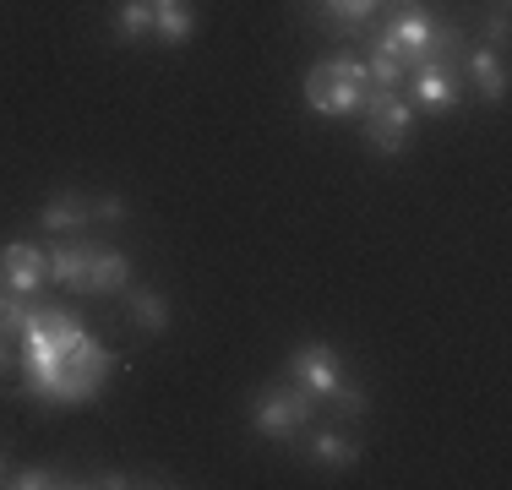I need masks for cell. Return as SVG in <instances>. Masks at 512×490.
Returning a JSON list of instances; mask_svg holds the SVG:
<instances>
[{"instance_id":"2","label":"cell","mask_w":512,"mask_h":490,"mask_svg":"<svg viewBox=\"0 0 512 490\" xmlns=\"http://www.w3.org/2000/svg\"><path fill=\"white\" fill-rule=\"evenodd\" d=\"M365 88H371V77H365L360 60L333 55V60H322V66H311V77H306V104L316 109V115H333V120H338V115H355Z\"/></svg>"},{"instance_id":"13","label":"cell","mask_w":512,"mask_h":490,"mask_svg":"<svg viewBox=\"0 0 512 490\" xmlns=\"http://www.w3.org/2000/svg\"><path fill=\"white\" fill-rule=\"evenodd\" d=\"M131 316H137V327H148V333H164L169 327V311H164V300H158L153 289L131 294Z\"/></svg>"},{"instance_id":"19","label":"cell","mask_w":512,"mask_h":490,"mask_svg":"<svg viewBox=\"0 0 512 490\" xmlns=\"http://www.w3.org/2000/svg\"><path fill=\"white\" fill-rule=\"evenodd\" d=\"M148 6H175V0H148Z\"/></svg>"},{"instance_id":"17","label":"cell","mask_w":512,"mask_h":490,"mask_svg":"<svg viewBox=\"0 0 512 490\" xmlns=\"http://www.w3.org/2000/svg\"><path fill=\"white\" fill-rule=\"evenodd\" d=\"M11 485H17V490H50V485H60V474H50V469H22Z\"/></svg>"},{"instance_id":"8","label":"cell","mask_w":512,"mask_h":490,"mask_svg":"<svg viewBox=\"0 0 512 490\" xmlns=\"http://www.w3.org/2000/svg\"><path fill=\"white\" fill-rule=\"evenodd\" d=\"M44 273L60 289H88V245H55V251H44Z\"/></svg>"},{"instance_id":"6","label":"cell","mask_w":512,"mask_h":490,"mask_svg":"<svg viewBox=\"0 0 512 490\" xmlns=\"http://www.w3.org/2000/svg\"><path fill=\"white\" fill-rule=\"evenodd\" d=\"M44 278H50V273H44V251H39V245H22L17 240V245H6V251H0V284H6L11 294H22V300H28Z\"/></svg>"},{"instance_id":"11","label":"cell","mask_w":512,"mask_h":490,"mask_svg":"<svg viewBox=\"0 0 512 490\" xmlns=\"http://www.w3.org/2000/svg\"><path fill=\"white\" fill-rule=\"evenodd\" d=\"M311 458L327 463V469H349V463L360 458V447L344 431H322V436H311Z\"/></svg>"},{"instance_id":"9","label":"cell","mask_w":512,"mask_h":490,"mask_svg":"<svg viewBox=\"0 0 512 490\" xmlns=\"http://www.w3.org/2000/svg\"><path fill=\"white\" fill-rule=\"evenodd\" d=\"M131 278V262L120 251H88V289L93 294H120Z\"/></svg>"},{"instance_id":"14","label":"cell","mask_w":512,"mask_h":490,"mask_svg":"<svg viewBox=\"0 0 512 490\" xmlns=\"http://www.w3.org/2000/svg\"><path fill=\"white\" fill-rule=\"evenodd\" d=\"M115 33L120 39H142V33H153V6L148 0H126L115 17Z\"/></svg>"},{"instance_id":"4","label":"cell","mask_w":512,"mask_h":490,"mask_svg":"<svg viewBox=\"0 0 512 490\" xmlns=\"http://www.w3.org/2000/svg\"><path fill=\"white\" fill-rule=\"evenodd\" d=\"M360 109H365V137H371L376 153H404L409 147V98H398L393 88H365Z\"/></svg>"},{"instance_id":"12","label":"cell","mask_w":512,"mask_h":490,"mask_svg":"<svg viewBox=\"0 0 512 490\" xmlns=\"http://www.w3.org/2000/svg\"><path fill=\"white\" fill-rule=\"evenodd\" d=\"M191 28H197V22H191V11L180 6V0H175V6H153V33L164 44H186Z\"/></svg>"},{"instance_id":"18","label":"cell","mask_w":512,"mask_h":490,"mask_svg":"<svg viewBox=\"0 0 512 490\" xmlns=\"http://www.w3.org/2000/svg\"><path fill=\"white\" fill-rule=\"evenodd\" d=\"M491 44H496V49L507 44V17H491Z\"/></svg>"},{"instance_id":"16","label":"cell","mask_w":512,"mask_h":490,"mask_svg":"<svg viewBox=\"0 0 512 490\" xmlns=\"http://www.w3.org/2000/svg\"><path fill=\"white\" fill-rule=\"evenodd\" d=\"M77 207H82L77 196H55V202L39 213V218H44V229H66V224H77Z\"/></svg>"},{"instance_id":"15","label":"cell","mask_w":512,"mask_h":490,"mask_svg":"<svg viewBox=\"0 0 512 490\" xmlns=\"http://www.w3.org/2000/svg\"><path fill=\"white\" fill-rule=\"evenodd\" d=\"M376 6H382V0H327V17H333V22H349V28H355V22H365Z\"/></svg>"},{"instance_id":"10","label":"cell","mask_w":512,"mask_h":490,"mask_svg":"<svg viewBox=\"0 0 512 490\" xmlns=\"http://www.w3.org/2000/svg\"><path fill=\"white\" fill-rule=\"evenodd\" d=\"M469 77L480 82V93H485V98H502V93H507L502 49H474V55H469Z\"/></svg>"},{"instance_id":"5","label":"cell","mask_w":512,"mask_h":490,"mask_svg":"<svg viewBox=\"0 0 512 490\" xmlns=\"http://www.w3.org/2000/svg\"><path fill=\"white\" fill-rule=\"evenodd\" d=\"M316 414V398L306 387H278V392H267L262 403H256V431L262 436H278V441H289L295 431H306V420Z\"/></svg>"},{"instance_id":"20","label":"cell","mask_w":512,"mask_h":490,"mask_svg":"<svg viewBox=\"0 0 512 490\" xmlns=\"http://www.w3.org/2000/svg\"><path fill=\"white\" fill-rule=\"evenodd\" d=\"M0 365H6V343H0Z\"/></svg>"},{"instance_id":"3","label":"cell","mask_w":512,"mask_h":490,"mask_svg":"<svg viewBox=\"0 0 512 490\" xmlns=\"http://www.w3.org/2000/svg\"><path fill=\"white\" fill-rule=\"evenodd\" d=\"M295 376L311 398H333L338 409L365 414V392L344 382V365H338V354L327 349V343H306V349L295 354Z\"/></svg>"},{"instance_id":"1","label":"cell","mask_w":512,"mask_h":490,"mask_svg":"<svg viewBox=\"0 0 512 490\" xmlns=\"http://www.w3.org/2000/svg\"><path fill=\"white\" fill-rule=\"evenodd\" d=\"M376 49H387L404 71H420V66H431V60H453L458 55V33L453 28H436L420 6H404Z\"/></svg>"},{"instance_id":"21","label":"cell","mask_w":512,"mask_h":490,"mask_svg":"<svg viewBox=\"0 0 512 490\" xmlns=\"http://www.w3.org/2000/svg\"><path fill=\"white\" fill-rule=\"evenodd\" d=\"M0 474H6V458H0Z\"/></svg>"},{"instance_id":"7","label":"cell","mask_w":512,"mask_h":490,"mask_svg":"<svg viewBox=\"0 0 512 490\" xmlns=\"http://www.w3.org/2000/svg\"><path fill=\"white\" fill-rule=\"evenodd\" d=\"M409 98H414L420 109H453L458 98H463L453 60H431V66H420V71H414V88H409Z\"/></svg>"}]
</instances>
